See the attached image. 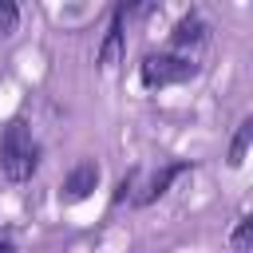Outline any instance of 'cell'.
I'll list each match as a JSON object with an SVG mask.
<instances>
[{
  "label": "cell",
  "instance_id": "6da1fadb",
  "mask_svg": "<svg viewBox=\"0 0 253 253\" xmlns=\"http://www.w3.org/2000/svg\"><path fill=\"white\" fill-rule=\"evenodd\" d=\"M40 166V150L28 134V126L16 119L4 126V138H0V174L8 182H28Z\"/></svg>",
  "mask_w": 253,
  "mask_h": 253
},
{
  "label": "cell",
  "instance_id": "ba28073f",
  "mask_svg": "<svg viewBox=\"0 0 253 253\" xmlns=\"http://www.w3.org/2000/svg\"><path fill=\"white\" fill-rule=\"evenodd\" d=\"M16 24H20V8L12 0H0V36H12Z\"/></svg>",
  "mask_w": 253,
  "mask_h": 253
},
{
  "label": "cell",
  "instance_id": "30bf717a",
  "mask_svg": "<svg viewBox=\"0 0 253 253\" xmlns=\"http://www.w3.org/2000/svg\"><path fill=\"white\" fill-rule=\"evenodd\" d=\"M0 253H12V241L8 237H0Z\"/></svg>",
  "mask_w": 253,
  "mask_h": 253
},
{
  "label": "cell",
  "instance_id": "52a82bcc",
  "mask_svg": "<svg viewBox=\"0 0 253 253\" xmlns=\"http://www.w3.org/2000/svg\"><path fill=\"white\" fill-rule=\"evenodd\" d=\"M206 36V24L198 20V16H186V20H178V28L170 32V40L178 43V47H186V43H198Z\"/></svg>",
  "mask_w": 253,
  "mask_h": 253
},
{
  "label": "cell",
  "instance_id": "5b68a950",
  "mask_svg": "<svg viewBox=\"0 0 253 253\" xmlns=\"http://www.w3.org/2000/svg\"><path fill=\"white\" fill-rule=\"evenodd\" d=\"M186 170H190V166H162V170H158V174L146 182V190H142L134 202H138V206H150V202H154V198H162V194H166V186H170L174 178H182Z\"/></svg>",
  "mask_w": 253,
  "mask_h": 253
},
{
  "label": "cell",
  "instance_id": "277c9868",
  "mask_svg": "<svg viewBox=\"0 0 253 253\" xmlns=\"http://www.w3.org/2000/svg\"><path fill=\"white\" fill-rule=\"evenodd\" d=\"M123 16H126V8L115 12V20H111V28H107V40H103V47H99V67H103V71H111V67L123 59Z\"/></svg>",
  "mask_w": 253,
  "mask_h": 253
},
{
  "label": "cell",
  "instance_id": "7a4b0ae2",
  "mask_svg": "<svg viewBox=\"0 0 253 253\" xmlns=\"http://www.w3.org/2000/svg\"><path fill=\"white\" fill-rule=\"evenodd\" d=\"M198 67L182 55H146L142 59V83L146 87H166V83H182L190 79Z\"/></svg>",
  "mask_w": 253,
  "mask_h": 253
},
{
  "label": "cell",
  "instance_id": "3957f363",
  "mask_svg": "<svg viewBox=\"0 0 253 253\" xmlns=\"http://www.w3.org/2000/svg\"><path fill=\"white\" fill-rule=\"evenodd\" d=\"M99 186V166L95 162H79L71 174H67V182H63V202L67 206H75V202H83V198H91V190Z\"/></svg>",
  "mask_w": 253,
  "mask_h": 253
},
{
  "label": "cell",
  "instance_id": "9c48e42d",
  "mask_svg": "<svg viewBox=\"0 0 253 253\" xmlns=\"http://www.w3.org/2000/svg\"><path fill=\"white\" fill-rule=\"evenodd\" d=\"M249 241H253V221H249V217H241V221H237V229H233V249H237V253H245V249H249Z\"/></svg>",
  "mask_w": 253,
  "mask_h": 253
},
{
  "label": "cell",
  "instance_id": "8992f818",
  "mask_svg": "<svg viewBox=\"0 0 253 253\" xmlns=\"http://www.w3.org/2000/svg\"><path fill=\"white\" fill-rule=\"evenodd\" d=\"M249 142H253V119H245V123L237 126L233 142H229V166H233V170L245 162V154H249Z\"/></svg>",
  "mask_w": 253,
  "mask_h": 253
}]
</instances>
